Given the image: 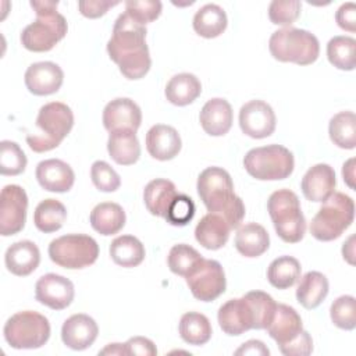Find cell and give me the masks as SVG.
<instances>
[{
	"instance_id": "cb8c5ba5",
	"label": "cell",
	"mask_w": 356,
	"mask_h": 356,
	"mask_svg": "<svg viewBox=\"0 0 356 356\" xmlns=\"http://www.w3.org/2000/svg\"><path fill=\"white\" fill-rule=\"evenodd\" d=\"M4 263L11 274L26 277L33 273L40 263L39 248L32 241H18L6 250Z\"/></svg>"
},
{
	"instance_id": "836d02e7",
	"label": "cell",
	"mask_w": 356,
	"mask_h": 356,
	"mask_svg": "<svg viewBox=\"0 0 356 356\" xmlns=\"http://www.w3.org/2000/svg\"><path fill=\"white\" fill-rule=\"evenodd\" d=\"M67 220L65 206L57 199L42 200L33 213L35 227L44 234H51L58 231Z\"/></svg>"
},
{
	"instance_id": "7dc6e473",
	"label": "cell",
	"mask_w": 356,
	"mask_h": 356,
	"mask_svg": "<svg viewBox=\"0 0 356 356\" xmlns=\"http://www.w3.org/2000/svg\"><path fill=\"white\" fill-rule=\"evenodd\" d=\"M280 352L285 356H307L313 352V339L310 334L303 330L298 338L280 346Z\"/></svg>"
},
{
	"instance_id": "f1b7e54d",
	"label": "cell",
	"mask_w": 356,
	"mask_h": 356,
	"mask_svg": "<svg viewBox=\"0 0 356 356\" xmlns=\"http://www.w3.org/2000/svg\"><path fill=\"white\" fill-rule=\"evenodd\" d=\"M178 195L174 182L163 178L150 181L143 191V200L150 214L165 217L170 204Z\"/></svg>"
},
{
	"instance_id": "2e32d148",
	"label": "cell",
	"mask_w": 356,
	"mask_h": 356,
	"mask_svg": "<svg viewBox=\"0 0 356 356\" xmlns=\"http://www.w3.org/2000/svg\"><path fill=\"white\" fill-rule=\"evenodd\" d=\"M142 122L139 106L128 97H117L108 102L103 110V125L108 132L134 131L136 132Z\"/></svg>"
},
{
	"instance_id": "6da1fadb",
	"label": "cell",
	"mask_w": 356,
	"mask_h": 356,
	"mask_svg": "<svg viewBox=\"0 0 356 356\" xmlns=\"http://www.w3.org/2000/svg\"><path fill=\"white\" fill-rule=\"evenodd\" d=\"M146 33V26L127 13L120 14L114 22L111 38L107 42V53L127 79H140L150 70L152 58Z\"/></svg>"
},
{
	"instance_id": "7402d4cb",
	"label": "cell",
	"mask_w": 356,
	"mask_h": 356,
	"mask_svg": "<svg viewBox=\"0 0 356 356\" xmlns=\"http://www.w3.org/2000/svg\"><path fill=\"white\" fill-rule=\"evenodd\" d=\"M266 330L280 348L298 338L303 331V324L300 316L293 307L278 303L274 316Z\"/></svg>"
},
{
	"instance_id": "db71d44e",
	"label": "cell",
	"mask_w": 356,
	"mask_h": 356,
	"mask_svg": "<svg viewBox=\"0 0 356 356\" xmlns=\"http://www.w3.org/2000/svg\"><path fill=\"white\" fill-rule=\"evenodd\" d=\"M99 355H127V349L124 343H108Z\"/></svg>"
},
{
	"instance_id": "83f0119b",
	"label": "cell",
	"mask_w": 356,
	"mask_h": 356,
	"mask_svg": "<svg viewBox=\"0 0 356 356\" xmlns=\"http://www.w3.org/2000/svg\"><path fill=\"white\" fill-rule=\"evenodd\" d=\"M125 211L118 203L103 202L90 211V225L100 235L108 236L120 232L125 225Z\"/></svg>"
},
{
	"instance_id": "7a4b0ae2",
	"label": "cell",
	"mask_w": 356,
	"mask_h": 356,
	"mask_svg": "<svg viewBox=\"0 0 356 356\" xmlns=\"http://www.w3.org/2000/svg\"><path fill=\"white\" fill-rule=\"evenodd\" d=\"M197 193L207 211L222 216L231 229L245 217V204L234 192L231 175L221 167H207L197 178Z\"/></svg>"
},
{
	"instance_id": "4dcf8cb0",
	"label": "cell",
	"mask_w": 356,
	"mask_h": 356,
	"mask_svg": "<svg viewBox=\"0 0 356 356\" xmlns=\"http://www.w3.org/2000/svg\"><path fill=\"white\" fill-rule=\"evenodd\" d=\"M328 295V280L323 273H306L298 285L296 299L305 309H316Z\"/></svg>"
},
{
	"instance_id": "30bf717a",
	"label": "cell",
	"mask_w": 356,
	"mask_h": 356,
	"mask_svg": "<svg viewBox=\"0 0 356 356\" xmlns=\"http://www.w3.org/2000/svg\"><path fill=\"white\" fill-rule=\"evenodd\" d=\"M67 29V21L57 10L36 11V19L21 32V43L29 51H49L65 38Z\"/></svg>"
},
{
	"instance_id": "f35d334b",
	"label": "cell",
	"mask_w": 356,
	"mask_h": 356,
	"mask_svg": "<svg viewBox=\"0 0 356 356\" xmlns=\"http://www.w3.org/2000/svg\"><path fill=\"white\" fill-rule=\"evenodd\" d=\"M356 40L350 36H334L327 44L328 61L342 71L355 70Z\"/></svg>"
},
{
	"instance_id": "1f68e13d",
	"label": "cell",
	"mask_w": 356,
	"mask_h": 356,
	"mask_svg": "<svg viewBox=\"0 0 356 356\" xmlns=\"http://www.w3.org/2000/svg\"><path fill=\"white\" fill-rule=\"evenodd\" d=\"M227 22V14L218 4H206L196 11L193 29L199 36L213 39L225 31Z\"/></svg>"
},
{
	"instance_id": "8992f818",
	"label": "cell",
	"mask_w": 356,
	"mask_h": 356,
	"mask_svg": "<svg viewBox=\"0 0 356 356\" xmlns=\"http://www.w3.org/2000/svg\"><path fill=\"white\" fill-rule=\"evenodd\" d=\"M355 218V203L350 196L334 192L312 218L310 234L321 242L339 238Z\"/></svg>"
},
{
	"instance_id": "ee69618b",
	"label": "cell",
	"mask_w": 356,
	"mask_h": 356,
	"mask_svg": "<svg viewBox=\"0 0 356 356\" xmlns=\"http://www.w3.org/2000/svg\"><path fill=\"white\" fill-rule=\"evenodd\" d=\"M90 178L93 185L102 192H114L121 185L120 175L108 163L103 160H97L92 164Z\"/></svg>"
},
{
	"instance_id": "7bdbcfd3",
	"label": "cell",
	"mask_w": 356,
	"mask_h": 356,
	"mask_svg": "<svg viewBox=\"0 0 356 356\" xmlns=\"http://www.w3.org/2000/svg\"><path fill=\"white\" fill-rule=\"evenodd\" d=\"M300 8L299 0H273L268 6V18L275 25L288 26L299 18Z\"/></svg>"
},
{
	"instance_id": "60d3db41",
	"label": "cell",
	"mask_w": 356,
	"mask_h": 356,
	"mask_svg": "<svg viewBox=\"0 0 356 356\" xmlns=\"http://www.w3.org/2000/svg\"><path fill=\"white\" fill-rule=\"evenodd\" d=\"M332 323L342 330H353L356 327V300L350 295L337 298L330 309Z\"/></svg>"
},
{
	"instance_id": "ab89813d",
	"label": "cell",
	"mask_w": 356,
	"mask_h": 356,
	"mask_svg": "<svg viewBox=\"0 0 356 356\" xmlns=\"http://www.w3.org/2000/svg\"><path fill=\"white\" fill-rule=\"evenodd\" d=\"M26 167V156L18 143L3 140L0 143V172L3 175H18Z\"/></svg>"
},
{
	"instance_id": "52a82bcc",
	"label": "cell",
	"mask_w": 356,
	"mask_h": 356,
	"mask_svg": "<svg viewBox=\"0 0 356 356\" xmlns=\"http://www.w3.org/2000/svg\"><path fill=\"white\" fill-rule=\"evenodd\" d=\"M243 167L259 181H280L292 174L295 160L285 146L267 145L250 149L243 157Z\"/></svg>"
},
{
	"instance_id": "f907efd6",
	"label": "cell",
	"mask_w": 356,
	"mask_h": 356,
	"mask_svg": "<svg viewBox=\"0 0 356 356\" xmlns=\"http://www.w3.org/2000/svg\"><path fill=\"white\" fill-rule=\"evenodd\" d=\"M335 21L339 28H342L348 32H355V29H356V6H355V3L342 4L335 14Z\"/></svg>"
},
{
	"instance_id": "d6a6232c",
	"label": "cell",
	"mask_w": 356,
	"mask_h": 356,
	"mask_svg": "<svg viewBox=\"0 0 356 356\" xmlns=\"http://www.w3.org/2000/svg\"><path fill=\"white\" fill-rule=\"evenodd\" d=\"M110 256L121 267H136L145 259V246L136 236L121 235L110 243Z\"/></svg>"
},
{
	"instance_id": "277c9868",
	"label": "cell",
	"mask_w": 356,
	"mask_h": 356,
	"mask_svg": "<svg viewBox=\"0 0 356 356\" xmlns=\"http://www.w3.org/2000/svg\"><path fill=\"white\" fill-rule=\"evenodd\" d=\"M268 49L275 60L298 65L313 64L320 54L317 38L309 31L292 26L275 31L270 36Z\"/></svg>"
},
{
	"instance_id": "7c38bea8",
	"label": "cell",
	"mask_w": 356,
	"mask_h": 356,
	"mask_svg": "<svg viewBox=\"0 0 356 356\" xmlns=\"http://www.w3.org/2000/svg\"><path fill=\"white\" fill-rule=\"evenodd\" d=\"M28 196L19 185H6L0 193V234L15 235L25 227Z\"/></svg>"
},
{
	"instance_id": "e575fe53",
	"label": "cell",
	"mask_w": 356,
	"mask_h": 356,
	"mask_svg": "<svg viewBox=\"0 0 356 356\" xmlns=\"http://www.w3.org/2000/svg\"><path fill=\"white\" fill-rule=\"evenodd\" d=\"M300 263L292 256L274 259L267 268V280L277 289H288L300 278Z\"/></svg>"
},
{
	"instance_id": "d4e9b609",
	"label": "cell",
	"mask_w": 356,
	"mask_h": 356,
	"mask_svg": "<svg viewBox=\"0 0 356 356\" xmlns=\"http://www.w3.org/2000/svg\"><path fill=\"white\" fill-rule=\"evenodd\" d=\"M231 227L227 220L217 213H207L200 218L195 228L196 241L209 250L222 248L229 238Z\"/></svg>"
},
{
	"instance_id": "f6af8a7d",
	"label": "cell",
	"mask_w": 356,
	"mask_h": 356,
	"mask_svg": "<svg viewBox=\"0 0 356 356\" xmlns=\"http://www.w3.org/2000/svg\"><path fill=\"white\" fill-rule=\"evenodd\" d=\"M163 4L159 0H128L125 1V13L142 25L153 22L161 14Z\"/></svg>"
},
{
	"instance_id": "bcb514c9",
	"label": "cell",
	"mask_w": 356,
	"mask_h": 356,
	"mask_svg": "<svg viewBox=\"0 0 356 356\" xmlns=\"http://www.w3.org/2000/svg\"><path fill=\"white\" fill-rule=\"evenodd\" d=\"M195 216V203L193 200L182 193H178L172 203L168 207V211L165 214L167 222L171 225H186Z\"/></svg>"
},
{
	"instance_id": "4316f807",
	"label": "cell",
	"mask_w": 356,
	"mask_h": 356,
	"mask_svg": "<svg viewBox=\"0 0 356 356\" xmlns=\"http://www.w3.org/2000/svg\"><path fill=\"white\" fill-rule=\"evenodd\" d=\"M270 246V236L266 228L257 222H248L238 227L235 248L245 257H259Z\"/></svg>"
},
{
	"instance_id": "484cf974",
	"label": "cell",
	"mask_w": 356,
	"mask_h": 356,
	"mask_svg": "<svg viewBox=\"0 0 356 356\" xmlns=\"http://www.w3.org/2000/svg\"><path fill=\"white\" fill-rule=\"evenodd\" d=\"M107 152L110 157L120 165H132L140 157V145L134 131L110 132L107 140Z\"/></svg>"
},
{
	"instance_id": "ba28073f",
	"label": "cell",
	"mask_w": 356,
	"mask_h": 356,
	"mask_svg": "<svg viewBox=\"0 0 356 356\" xmlns=\"http://www.w3.org/2000/svg\"><path fill=\"white\" fill-rule=\"evenodd\" d=\"M4 339L14 349H38L50 338L49 320L33 310L13 314L4 324Z\"/></svg>"
},
{
	"instance_id": "5bb4252c",
	"label": "cell",
	"mask_w": 356,
	"mask_h": 356,
	"mask_svg": "<svg viewBox=\"0 0 356 356\" xmlns=\"http://www.w3.org/2000/svg\"><path fill=\"white\" fill-rule=\"evenodd\" d=\"M239 127L253 139L267 138L275 129L274 110L263 100H250L239 110Z\"/></svg>"
},
{
	"instance_id": "8d00e7d4",
	"label": "cell",
	"mask_w": 356,
	"mask_h": 356,
	"mask_svg": "<svg viewBox=\"0 0 356 356\" xmlns=\"http://www.w3.org/2000/svg\"><path fill=\"white\" fill-rule=\"evenodd\" d=\"M328 134L334 145L341 149H355L356 146V115L353 111H339L328 125Z\"/></svg>"
},
{
	"instance_id": "ffe728a7",
	"label": "cell",
	"mask_w": 356,
	"mask_h": 356,
	"mask_svg": "<svg viewBox=\"0 0 356 356\" xmlns=\"http://www.w3.org/2000/svg\"><path fill=\"white\" fill-rule=\"evenodd\" d=\"M35 174L39 185L49 192H68L75 182V174L71 165L58 159L40 161L36 165Z\"/></svg>"
},
{
	"instance_id": "9c48e42d",
	"label": "cell",
	"mask_w": 356,
	"mask_h": 356,
	"mask_svg": "<svg viewBox=\"0 0 356 356\" xmlns=\"http://www.w3.org/2000/svg\"><path fill=\"white\" fill-rule=\"evenodd\" d=\"M99 256L97 242L85 234H67L49 245V257L53 263L68 270L92 266Z\"/></svg>"
},
{
	"instance_id": "8fae6325",
	"label": "cell",
	"mask_w": 356,
	"mask_h": 356,
	"mask_svg": "<svg viewBox=\"0 0 356 356\" xmlns=\"http://www.w3.org/2000/svg\"><path fill=\"white\" fill-rule=\"evenodd\" d=\"M186 284L197 300L211 302L225 292L227 280L217 260L203 259L199 267L186 278Z\"/></svg>"
},
{
	"instance_id": "d590c367",
	"label": "cell",
	"mask_w": 356,
	"mask_h": 356,
	"mask_svg": "<svg viewBox=\"0 0 356 356\" xmlns=\"http://www.w3.org/2000/svg\"><path fill=\"white\" fill-rule=\"evenodd\" d=\"M179 335L181 338L195 346L204 345L211 338V324L209 318L197 312H188L179 320Z\"/></svg>"
},
{
	"instance_id": "44dd1931",
	"label": "cell",
	"mask_w": 356,
	"mask_h": 356,
	"mask_svg": "<svg viewBox=\"0 0 356 356\" xmlns=\"http://www.w3.org/2000/svg\"><path fill=\"white\" fill-rule=\"evenodd\" d=\"M181 146V136L171 125L156 124L146 134V149L156 160L167 161L174 159L179 153Z\"/></svg>"
},
{
	"instance_id": "b9f144b4",
	"label": "cell",
	"mask_w": 356,
	"mask_h": 356,
	"mask_svg": "<svg viewBox=\"0 0 356 356\" xmlns=\"http://www.w3.org/2000/svg\"><path fill=\"white\" fill-rule=\"evenodd\" d=\"M246 296L254 310L256 330H266L274 316L277 307L275 300L263 291H250L246 293Z\"/></svg>"
},
{
	"instance_id": "603a6c76",
	"label": "cell",
	"mask_w": 356,
	"mask_h": 356,
	"mask_svg": "<svg viewBox=\"0 0 356 356\" xmlns=\"http://www.w3.org/2000/svg\"><path fill=\"white\" fill-rule=\"evenodd\" d=\"M234 113L231 104L221 97L210 99L200 110L199 121L203 131L211 136H222L232 127Z\"/></svg>"
},
{
	"instance_id": "681fc988",
	"label": "cell",
	"mask_w": 356,
	"mask_h": 356,
	"mask_svg": "<svg viewBox=\"0 0 356 356\" xmlns=\"http://www.w3.org/2000/svg\"><path fill=\"white\" fill-rule=\"evenodd\" d=\"M127 355H140V356H154L157 355L156 345L153 341L145 337H134L129 338L125 343Z\"/></svg>"
},
{
	"instance_id": "9a60e30c",
	"label": "cell",
	"mask_w": 356,
	"mask_h": 356,
	"mask_svg": "<svg viewBox=\"0 0 356 356\" xmlns=\"http://www.w3.org/2000/svg\"><path fill=\"white\" fill-rule=\"evenodd\" d=\"M75 296L74 284L58 274L49 273L42 275L35 285V298L39 303L53 309H67Z\"/></svg>"
},
{
	"instance_id": "5b68a950",
	"label": "cell",
	"mask_w": 356,
	"mask_h": 356,
	"mask_svg": "<svg viewBox=\"0 0 356 356\" xmlns=\"http://www.w3.org/2000/svg\"><path fill=\"white\" fill-rule=\"evenodd\" d=\"M267 210L277 235L286 243H298L306 232V220L299 197L289 189L273 192L267 200Z\"/></svg>"
},
{
	"instance_id": "11a10c76",
	"label": "cell",
	"mask_w": 356,
	"mask_h": 356,
	"mask_svg": "<svg viewBox=\"0 0 356 356\" xmlns=\"http://www.w3.org/2000/svg\"><path fill=\"white\" fill-rule=\"evenodd\" d=\"M353 239L355 236H349V239L343 243L342 246V254H343V259H346L350 264H353Z\"/></svg>"
},
{
	"instance_id": "f5cc1de1",
	"label": "cell",
	"mask_w": 356,
	"mask_h": 356,
	"mask_svg": "<svg viewBox=\"0 0 356 356\" xmlns=\"http://www.w3.org/2000/svg\"><path fill=\"white\" fill-rule=\"evenodd\" d=\"M342 177H343V181L348 184L349 188H355V184H353V179H355V159H349L343 167H342Z\"/></svg>"
},
{
	"instance_id": "3957f363",
	"label": "cell",
	"mask_w": 356,
	"mask_h": 356,
	"mask_svg": "<svg viewBox=\"0 0 356 356\" xmlns=\"http://www.w3.org/2000/svg\"><path fill=\"white\" fill-rule=\"evenodd\" d=\"M36 127L40 134L26 136L28 146L36 153L53 150L74 127L72 110L61 102H50L40 107L36 117Z\"/></svg>"
},
{
	"instance_id": "f546056e",
	"label": "cell",
	"mask_w": 356,
	"mask_h": 356,
	"mask_svg": "<svg viewBox=\"0 0 356 356\" xmlns=\"http://www.w3.org/2000/svg\"><path fill=\"white\" fill-rule=\"evenodd\" d=\"M165 97L174 106H188L202 93V83L196 75L181 72L174 75L165 86Z\"/></svg>"
},
{
	"instance_id": "4fadbf2b",
	"label": "cell",
	"mask_w": 356,
	"mask_h": 356,
	"mask_svg": "<svg viewBox=\"0 0 356 356\" xmlns=\"http://www.w3.org/2000/svg\"><path fill=\"white\" fill-rule=\"evenodd\" d=\"M221 330L228 335H241L249 330H256V316L246 295L227 300L217 314Z\"/></svg>"
},
{
	"instance_id": "c3c4849f",
	"label": "cell",
	"mask_w": 356,
	"mask_h": 356,
	"mask_svg": "<svg viewBox=\"0 0 356 356\" xmlns=\"http://www.w3.org/2000/svg\"><path fill=\"white\" fill-rule=\"evenodd\" d=\"M118 1H110V0H85L78 3L79 13L86 18H99L104 15L108 8L117 6Z\"/></svg>"
},
{
	"instance_id": "e0dca14e",
	"label": "cell",
	"mask_w": 356,
	"mask_h": 356,
	"mask_svg": "<svg viewBox=\"0 0 356 356\" xmlns=\"http://www.w3.org/2000/svg\"><path fill=\"white\" fill-rule=\"evenodd\" d=\"M26 89L36 96L56 93L64 81V72L56 63L39 61L31 64L24 76Z\"/></svg>"
},
{
	"instance_id": "816d5d0a",
	"label": "cell",
	"mask_w": 356,
	"mask_h": 356,
	"mask_svg": "<svg viewBox=\"0 0 356 356\" xmlns=\"http://www.w3.org/2000/svg\"><path fill=\"white\" fill-rule=\"evenodd\" d=\"M235 355H259V356H268L270 350L268 348L257 339H250L245 343H242L241 348L235 350Z\"/></svg>"
},
{
	"instance_id": "ac0fdd59",
	"label": "cell",
	"mask_w": 356,
	"mask_h": 356,
	"mask_svg": "<svg viewBox=\"0 0 356 356\" xmlns=\"http://www.w3.org/2000/svg\"><path fill=\"white\" fill-rule=\"evenodd\" d=\"M99 334L96 321L83 313L72 314L61 327V339L65 346L74 350H83L93 345Z\"/></svg>"
},
{
	"instance_id": "74e56055",
	"label": "cell",
	"mask_w": 356,
	"mask_h": 356,
	"mask_svg": "<svg viewBox=\"0 0 356 356\" xmlns=\"http://www.w3.org/2000/svg\"><path fill=\"white\" fill-rule=\"evenodd\" d=\"M203 261L202 254L192 246L186 245V243H178L174 245L170 249L168 257H167V263L170 270L181 277H188L191 275L197 267L199 264Z\"/></svg>"
},
{
	"instance_id": "d6986e66",
	"label": "cell",
	"mask_w": 356,
	"mask_h": 356,
	"mask_svg": "<svg viewBox=\"0 0 356 356\" xmlns=\"http://www.w3.org/2000/svg\"><path fill=\"white\" fill-rule=\"evenodd\" d=\"M335 185L337 179L334 168L323 163L310 167L300 182L303 196L307 200L317 203L325 202L335 192Z\"/></svg>"
}]
</instances>
